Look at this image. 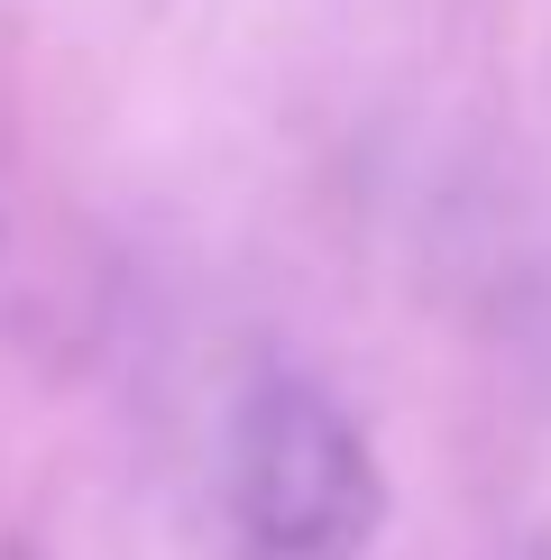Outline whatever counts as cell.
I'll return each mask as SVG.
<instances>
[{
    "mask_svg": "<svg viewBox=\"0 0 551 560\" xmlns=\"http://www.w3.org/2000/svg\"><path fill=\"white\" fill-rule=\"evenodd\" d=\"M515 560H551V542H534V551H515Z\"/></svg>",
    "mask_w": 551,
    "mask_h": 560,
    "instance_id": "2",
    "label": "cell"
},
{
    "mask_svg": "<svg viewBox=\"0 0 551 560\" xmlns=\"http://www.w3.org/2000/svg\"><path fill=\"white\" fill-rule=\"evenodd\" d=\"M230 524L258 560H350L386 524L367 432L313 377H258L230 405Z\"/></svg>",
    "mask_w": 551,
    "mask_h": 560,
    "instance_id": "1",
    "label": "cell"
}]
</instances>
